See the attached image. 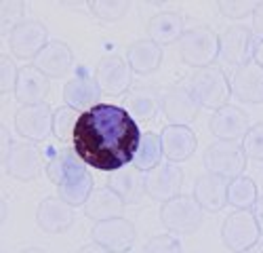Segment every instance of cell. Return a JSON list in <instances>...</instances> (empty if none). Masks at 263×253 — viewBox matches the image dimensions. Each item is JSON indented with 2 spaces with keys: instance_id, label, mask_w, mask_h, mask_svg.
<instances>
[{
  "instance_id": "cell-1",
  "label": "cell",
  "mask_w": 263,
  "mask_h": 253,
  "mask_svg": "<svg viewBox=\"0 0 263 253\" xmlns=\"http://www.w3.org/2000/svg\"><path fill=\"white\" fill-rule=\"evenodd\" d=\"M141 131L137 120L116 103H97L80 112L72 148L78 158L97 171L114 173L133 165Z\"/></svg>"
},
{
  "instance_id": "cell-2",
  "label": "cell",
  "mask_w": 263,
  "mask_h": 253,
  "mask_svg": "<svg viewBox=\"0 0 263 253\" xmlns=\"http://www.w3.org/2000/svg\"><path fill=\"white\" fill-rule=\"evenodd\" d=\"M45 173L57 186V196L72 207H84L95 190L89 167L78 158L74 148H63L55 152L45 167Z\"/></svg>"
},
{
  "instance_id": "cell-3",
  "label": "cell",
  "mask_w": 263,
  "mask_h": 253,
  "mask_svg": "<svg viewBox=\"0 0 263 253\" xmlns=\"http://www.w3.org/2000/svg\"><path fill=\"white\" fill-rule=\"evenodd\" d=\"M190 89L204 110H221L232 97V82L219 66H209L194 72L190 78Z\"/></svg>"
},
{
  "instance_id": "cell-4",
  "label": "cell",
  "mask_w": 263,
  "mask_h": 253,
  "mask_svg": "<svg viewBox=\"0 0 263 253\" xmlns=\"http://www.w3.org/2000/svg\"><path fill=\"white\" fill-rule=\"evenodd\" d=\"M179 57L190 68H209L219 57V36L209 26H194L179 40Z\"/></svg>"
},
{
  "instance_id": "cell-5",
  "label": "cell",
  "mask_w": 263,
  "mask_h": 253,
  "mask_svg": "<svg viewBox=\"0 0 263 253\" xmlns=\"http://www.w3.org/2000/svg\"><path fill=\"white\" fill-rule=\"evenodd\" d=\"M204 211L192 194H179L160 207V222L168 234H192L202 226Z\"/></svg>"
},
{
  "instance_id": "cell-6",
  "label": "cell",
  "mask_w": 263,
  "mask_h": 253,
  "mask_svg": "<svg viewBox=\"0 0 263 253\" xmlns=\"http://www.w3.org/2000/svg\"><path fill=\"white\" fill-rule=\"evenodd\" d=\"M247 154L242 150L240 143H232V141H215L211 143L204 156H202V165L211 175L223 177V179H234L238 175H245L247 169Z\"/></svg>"
},
{
  "instance_id": "cell-7",
  "label": "cell",
  "mask_w": 263,
  "mask_h": 253,
  "mask_svg": "<svg viewBox=\"0 0 263 253\" xmlns=\"http://www.w3.org/2000/svg\"><path fill=\"white\" fill-rule=\"evenodd\" d=\"M259 226L253 211H234L221 224V241L234 253H245L259 243Z\"/></svg>"
},
{
  "instance_id": "cell-8",
  "label": "cell",
  "mask_w": 263,
  "mask_h": 253,
  "mask_svg": "<svg viewBox=\"0 0 263 253\" xmlns=\"http://www.w3.org/2000/svg\"><path fill=\"white\" fill-rule=\"evenodd\" d=\"M133 70H130L126 57L120 55H105L99 59L95 68V80L101 95L109 97H122L128 93L133 84Z\"/></svg>"
},
{
  "instance_id": "cell-9",
  "label": "cell",
  "mask_w": 263,
  "mask_h": 253,
  "mask_svg": "<svg viewBox=\"0 0 263 253\" xmlns=\"http://www.w3.org/2000/svg\"><path fill=\"white\" fill-rule=\"evenodd\" d=\"M53 114H55V110L49 103L21 105L15 112L13 124H15L17 133L26 141L38 143V141H45L53 133Z\"/></svg>"
},
{
  "instance_id": "cell-10",
  "label": "cell",
  "mask_w": 263,
  "mask_h": 253,
  "mask_svg": "<svg viewBox=\"0 0 263 253\" xmlns=\"http://www.w3.org/2000/svg\"><path fill=\"white\" fill-rule=\"evenodd\" d=\"M9 45L17 59H36V55L49 45L47 26L38 19H19L11 30Z\"/></svg>"
},
{
  "instance_id": "cell-11",
  "label": "cell",
  "mask_w": 263,
  "mask_h": 253,
  "mask_svg": "<svg viewBox=\"0 0 263 253\" xmlns=\"http://www.w3.org/2000/svg\"><path fill=\"white\" fill-rule=\"evenodd\" d=\"M198 110H200V103L196 101L190 84L185 82L171 84L162 93V114L166 116L168 124L190 127L196 120V116H198Z\"/></svg>"
},
{
  "instance_id": "cell-12",
  "label": "cell",
  "mask_w": 263,
  "mask_h": 253,
  "mask_svg": "<svg viewBox=\"0 0 263 253\" xmlns=\"http://www.w3.org/2000/svg\"><path fill=\"white\" fill-rule=\"evenodd\" d=\"M93 243L101 245L109 253H124L135 245V226L126 218H114V220H105L97 222L91 230Z\"/></svg>"
},
{
  "instance_id": "cell-13",
  "label": "cell",
  "mask_w": 263,
  "mask_h": 253,
  "mask_svg": "<svg viewBox=\"0 0 263 253\" xmlns=\"http://www.w3.org/2000/svg\"><path fill=\"white\" fill-rule=\"evenodd\" d=\"M257 47L255 36L247 26H230L219 34V57L230 66H242L253 59Z\"/></svg>"
},
{
  "instance_id": "cell-14",
  "label": "cell",
  "mask_w": 263,
  "mask_h": 253,
  "mask_svg": "<svg viewBox=\"0 0 263 253\" xmlns=\"http://www.w3.org/2000/svg\"><path fill=\"white\" fill-rule=\"evenodd\" d=\"M183 188V171L175 162H162L156 169L145 173V194L158 203H166L181 194Z\"/></svg>"
},
{
  "instance_id": "cell-15",
  "label": "cell",
  "mask_w": 263,
  "mask_h": 253,
  "mask_svg": "<svg viewBox=\"0 0 263 253\" xmlns=\"http://www.w3.org/2000/svg\"><path fill=\"white\" fill-rule=\"evenodd\" d=\"M251 124H249V114L238 108V105H223L221 110L213 112L209 120V131L219 139V141H242L245 135L249 133Z\"/></svg>"
},
{
  "instance_id": "cell-16",
  "label": "cell",
  "mask_w": 263,
  "mask_h": 253,
  "mask_svg": "<svg viewBox=\"0 0 263 253\" xmlns=\"http://www.w3.org/2000/svg\"><path fill=\"white\" fill-rule=\"evenodd\" d=\"M5 160H7V171L11 177L19 182H30L40 173L45 158H42V152L36 143L19 141L9 148Z\"/></svg>"
},
{
  "instance_id": "cell-17",
  "label": "cell",
  "mask_w": 263,
  "mask_h": 253,
  "mask_svg": "<svg viewBox=\"0 0 263 253\" xmlns=\"http://www.w3.org/2000/svg\"><path fill=\"white\" fill-rule=\"evenodd\" d=\"M232 95L245 103H263V61L253 57L236 68L232 74Z\"/></svg>"
},
{
  "instance_id": "cell-18",
  "label": "cell",
  "mask_w": 263,
  "mask_h": 253,
  "mask_svg": "<svg viewBox=\"0 0 263 253\" xmlns=\"http://www.w3.org/2000/svg\"><path fill=\"white\" fill-rule=\"evenodd\" d=\"M36 224L47 234H59L74 224V207L59 196L42 198L36 207Z\"/></svg>"
},
{
  "instance_id": "cell-19",
  "label": "cell",
  "mask_w": 263,
  "mask_h": 253,
  "mask_svg": "<svg viewBox=\"0 0 263 253\" xmlns=\"http://www.w3.org/2000/svg\"><path fill=\"white\" fill-rule=\"evenodd\" d=\"M160 141L164 158L175 165L187 160L198 148V137H196L194 129L181 124H166L160 131Z\"/></svg>"
},
{
  "instance_id": "cell-20",
  "label": "cell",
  "mask_w": 263,
  "mask_h": 253,
  "mask_svg": "<svg viewBox=\"0 0 263 253\" xmlns=\"http://www.w3.org/2000/svg\"><path fill=\"white\" fill-rule=\"evenodd\" d=\"M32 66L38 68L47 78H59V76H65L72 70V66H74V53H72L68 42H63V40H49V45L36 55Z\"/></svg>"
},
{
  "instance_id": "cell-21",
  "label": "cell",
  "mask_w": 263,
  "mask_h": 253,
  "mask_svg": "<svg viewBox=\"0 0 263 253\" xmlns=\"http://www.w3.org/2000/svg\"><path fill=\"white\" fill-rule=\"evenodd\" d=\"M101 95L95 74H89L86 70L78 72L74 78H70L63 87V101L65 105H70L74 110H91L93 105H97V97Z\"/></svg>"
},
{
  "instance_id": "cell-22",
  "label": "cell",
  "mask_w": 263,
  "mask_h": 253,
  "mask_svg": "<svg viewBox=\"0 0 263 253\" xmlns=\"http://www.w3.org/2000/svg\"><path fill=\"white\" fill-rule=\"evenodd\" d=\"M192 196L198 201L202 211L219 213V211H223V207L228 205V179L204 173L194 182Z\"/></svg>"
},
{
  "instance_id": "cell-23",
  "label": "cell",
  "mask_w": 263,
  "mask_h": 253,
  "mask_svg": "<svg viewBox=\"0 0 263 253\" xmlns=\"http://www.w3.org/2000/svg\"><path fill=\"white\" fill-rule=\"evenodd\" d=\"M185 17L177 11H162L156 13L147 21V38L156 45H173L179 42L181 36L185 34Z\"/></svg>"
},
{
  "instance_id": "cell-24",
  "label": "cell",
  "mask_w": 263,
  "mask_h": 253,
  "mask_svg": "<svg viewBox=\"0 0 263 253\" xmlns=\"http://www.w3.org/2000/svg\"><path fill=\"white\" fill-rule=\"evenodd\" d=\"M15 99L21 105H38L45 103L49 93V78L34 66H24L19 70L17 84H15Z\"/></svg>"
},
{
  "instance_id": "cell-25",
  "label": "cell",
  "mask_w": 263,
  "mask_h": 253,
  "mask_svg": "<svg viewBox=\"0 0 263 253\" xmlns=\"http://www.w3.org/2000/svg\"><path fill=\"white\" fill-rule=\"evenodd\" d=\"M124 205L126 203L109 186H99L93 190L89 201L84 203V215L93 220L95 224L105 222V220H114V218H122Z\"/></svg>"
},
{
  "instance_id": "cell-26",
  "label": "cell",
  "mask_w": 263,
  "mask_h": 253,
  "mask_svg": "<svg viewBox=\"0 0 263 253\" xmlns=\"http://www.w3.org/2000/svg\"><path fill=\"white\" fill-rule=\"evenodd\" d=\"M162 59H164L162 47L156 45V42H152L149 38L130 42L126 49V61L135 74H143V76L152 74L162 66Z\"/></svg>"
},
{
  "instance_id": "cell-27",
  "label": "cell",
  "mask_w": 263,
  "mask_h": 253,
  "mask_svg": "<svg viewBox=\"0 0 263 253\" xmlns=\"http://www.w3.org/2000/svg\"><path fill=\"white\" fill-rule=\"evenodd\" d=\"M122 108H126V112L137 120H154L156 114L162 110V95H158V91L152 87H139L124 95Z\"/></svg>"
},
{
  "instance_id": "cell-28",
  "label": "cell",
  "mask_w": 263,
  "mask_h": 253,
  "mask_svg": "<svg viewBox=\"0 0 263 253\" xmlns=\"http://www.w3.org/2000/svg\"><path fill=\"white\" fill-rule=\"evenodd\" d=\"M107 186L128 205V203H137L141 194L145 192V175L139 171L135 165H128L120 171H114L109 177Z\"/></svg>"
},
{
  "instance_id": "cell-29",
  "label": "cell",
  "mask_w": 263,
  "mask_h": 253,
  "mask_svg": "<svg viewBox=\"0 0 263 253\" xmlns=\"http://www.w3.org/2000/svg\"><path fill=\"white\" fill-rule=\"evenodd\" d=\"M259 198V190L253 177L238 175L228 182V205L236 211H251Z\"/></svg>"
},
{
  "instance_id": "cell-30",
  "label": "cell",
  "mask_w": 263,
  "mask_h": 253,
  "mask_svg": "<svg viewBox=\"0 0 263 253\" xmlns=\"http://www.w3.org/2000/svg\"><path fill=\"white\" fill-rule=\"evenodd\" d=\"M164 152H162V141H160V135L158 133H143L141 135V141H139V148H137V154L133 158V165L139 169L141 173H149L152 169H156L158 165H162Z\"/></svg>"
},
{
  "instance_id": "cell-31",
  "label": "cell",
  "mask_w": 263,
  "mask_h": 253,
  "mask_svg": "<svg viewBox=\"0 0 263 253\" xmlns=\"http://www.w3.org/2000/svg\"><path fill=\"white\" fill-rule=\"evenodd\" d=\"M78 118H80L78 110L70 108V105H59V108L55 110V114H53V135L59 141L72 139Z\"/></svg>"
},
{
  "instance_id": "cell-32",
  "label": "cell",
  "mask_w": 263,
  "mask_h": 253,
  "mask_svg": "<svg viewBox=\"0 0 263 253\" xmlns=\"http://www.w3.org/2000/svg\"><path fill=\"white\" fill-rule=\"evenodd\" d=\"M91 13L97 19L103 21H118L124 15H128L130 11V3L128 0H91L89 3Z\"/></svg>"
},
{
  "instance_id": "cell-33",
  "label": "cell",
  "mask_w": 263,
  "mask_h": 253,
  "mask_svg": "<svg viewBox=\"0 0 263 253\" xmlns=\"http://www.w3.org/2000/svg\"><path fill=\"white\" fill-rule=\"evenodd\" d=\"M242 150L249 160H263V122L253 124L242 139Z\"/></svg>"
},
{
  "instance_id": "cell-34",
  "label": "cell",
  "mask_w": 263,
  "mask_h": 253,
  "mask_svg": "<svg viewBox=\"0 0 263 253\" xmlns=\"http://www.w3.org/2000/svg\"><path fill=\"white\" fill-rule=\"evenodd\" d=\"M217 7L219 13L228 19H245L249 15L253 17L257 3H253V0H219Z\"/></svg>"
},
{
  "instance_id": "cell-35",
  "label": "cell",
  "mask_w": 263,
  "mask_h": 253,
  "mask_svg": "<svg viewBox=\"0 0 263 253\" xmlns=\"http://www.w3.org/2000/svg\"><path fill=\"white\" fill-rule=\"evenodd\" d=\"M141 253H181V243L175 234H156L143 245Z\"/></svg>"
},
{
  "instance_id": "cell-36",
  "label": "cell",
  "mask_w": 263,
  "mask_h": 253,
  "mask_svg": "<svg viewBox=\"0 0 263 253\" xmlns=\"http://www.w3.org/2000/svg\"><path fill=\"white\" fill-rule=\"evenodd\" d=\"M17 76H19V70L15 66V61L9 55H3V59H0V91L5 95L15 91Z\"/></svg>"
},
{
  "instance_id": "cell-37",
  "label": "cell",
  "mask_w": 263,
  "mask_h": 253,
  "mask_svg": "<svg viewBox=\"0 0 263 253\" xmlns=\"http://www.w3.org/2000/svg\"><path fill=\"white\" fill-rule=\"evenodd\" d=\"M255 42L257 45H263V0L257 3V9L253 13V28H251Z\"/></svg>"
},
{
  "instance_id": "cell-38",
  "label": "cell",
  "mask_w": 263,
  "mask_h": 253,
  "mask_svg": "<svg viewBox=\"0 0 263 253\" xmlns=\"http://www.w3.org/2000/svg\"><path fill=\"white\" fill-rule=\"evenodd\" d=\"M251 211H253V215L257 220V226H259V232H261V237H263V194L257 198V203H255V207Z\"/></svg>"
},
{
  "instance_id": "cell-39",
  "label": "cell",
  "mask_w": 263,
  "mask_h": 253,
  "mask_svg": "<svg viewBox=\"0 0 263 253\" xmlns=\"http://www.w3.org/2000/svg\"><path fill=\"white\" fill-rule=\"evenodd\" d=\"M19 7H24L21 3H3V17L7 19V15L11 17V15H17V13H21V9Z\"/></svg>"
},
{
  "instance_id": "cell-40",
  "label": "cell",
  "mask_w": 263,
  "mask_h": 253,
  "mask_svg": "<svg viewBox=\"0 0 263 253\" xmlns=\"http://www.w3.org/2000/svg\"><path fill=\"white\" fill-rule=\"evenodd\" d=\"M76 253H109L107 249H103L101 245H97V243H89V245H82Z\"/></svg>"
},
{
  "instance_id": "cell-41",
  "label": "cell",
  "mask_w": 263,
  "mask_h": 253,
  "mask_svg": "<svg viewBox=\"0 0 263 253\" xmlns=\"http://www.w3.org/2000/svg\"><path fill=\"white\" fill-rule=\"evenodd\" d=\"M19 253H47V251L40 249V247H28V249H21Z\"/></svg>"
},
{
  "instance_id": "cell-42",
  "label": "cell",
  "mask_w": 263,
  "mask_h": 253,
  "mask_svg": "<svg viewBox=\"0 0 263 253\" xmlns=\"http://www.w3.org/2000/svg\"><path fill=\"white\" fill-rule=\"evenodd\" d=\"M245 253H263V245H255L253 249H249V251H245Z\"/></svg>"
}]
</instances>
